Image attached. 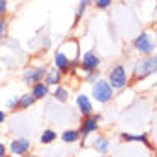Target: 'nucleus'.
<instances>
[{
    "label": "nucleus",
    "mask_w": 157,
    "mask_h": 157,
    "mask_svg": "<svg viewBox=\"0 0 157 157\" xmlns=\"http://www.w3.org/2000/svg\"><path fill=\"white\" fill-rule=\"evenodd\" d=\"M113 92H114V89L109 86V82H108V80H102V78L96 80L94 86H92V96H94V99L98 102H101V104L109 102L111 99H113Z\"/></svg>",
    "instance_id": "obj_1"
},
{
    "label": "nucleus",
    "mask_w": 157,
    "mask_h": 157,
    "mask_svg": "<svg viewBox=\"0 0 157 157\" xmlns=\"http://www.w3.org/2000/svg\"><path fill=\"white\" fill-rule=\"evenodd\" d=\"M155 67H157L155 55L145 56V58H142L140 62H137V65H135V68H133V77L138 78V80H140V78H145L147 75L155 72Z\"/></svg>",
    "instance_id": "obj_2"
},
{
    "label": "nucleus",
    "mask_w": 157,
    "mask_h": 157,
    "mask_svg": "<svg viewBox=\"0 0 157 157\" xmlns=\"http://www.w3.org/2000/svg\"><path fill=\"white\" fill-rule=\"evenodd\" d=\"M109 86L113 89H123L128 84V72L123 65H114L109 70Z\"/></svg>",
    "instance_id": "obj_3"
},
{
    "label": "nucleus",
    "mask_w": 157,
    "mask_h": 157,
    "mask_svg": "<svg viewBox=\"0 0 157 157\" xmlns=\"http://www.w3.org/2000/svg\"><path fill=\"white\" fill-rule=\"evenodd\" d=\"M133 48L142 55H150L155 51V41L154 38H150L149 33H142L133 39Z\"/></svg>",
    "instance_id": "obj_4"
},
{
    "label": "nucleus",
    "mask_w": 157,
    "mask_h": 157,
    "mask_svg": "<svg viewBox=\"0 0 157 157\" xmlns=\"http://www.w3.org/2000/svg\"><path fill=\"white\" fill-rule=\"evenodd\" d=\"M46 74V67H33V68H26L22 74V82L26 86H34L36 82H41Z\"/></svg>",
    "instance_id": "obj_5"
},
{
    "label": "nucleus",
    "mask_w": 157,
    "mask_h": 157,
    "mask_svg": "<svg viewBox=\"0 0 157 157\" xmlns=\"http://www.w3.org/2000/svg\"><path fill=\"white\" fill-rule=\"evenodd\" d=\"M99 120H101V116L99 114H89V116L84 118L82 121V128H80V138H86L89 133H94L96 130L99 128Z\"/></svg>",
    "instance_id": "obj_6"
},
{
    "label": "nucleus",
    "mask_w": 157,
    "mask_h": 157,
    "mask_svg": "<svg viewBox=\"0 0 157 157\" xmlns=\"http://www.w3.org/2000/svg\"><path fill=\"white\" fill-rule=\"evenodd\" d=\"M99 65H101V58L96 55L94 51H87V53L82 55V58H80V68H82L84 72L98 70Z\"/></svg>",
    "instance_id": "obj_7"
},
{
    "label": "nucleus",
    "mask_w": 157,
    "mask_h": 157,
    "mask_svg": "<svg viewBox=\"0 0 157 157\" xmlns=\"http://www.w3.org/2000/svg\"><path fill=\"white\" fill-rule=\"evenodd\" d=\"M29 149H31V140L26 137H19L16 138V140L10 142V147H9V150H10L14 155H26V154L29 152Z\"/></svg>",
    "instance_id": "obj_8"
},
{
    "label": "nucleus",
    "mask_w": 157,
    "mask_h": 157,
    "mask_svg": "<svg viewBox=\"0 0 157 157\" xmlns=\"http://www.w3.org/2000/svg\"><path fill=\"white\" fill-rule=\"evenodd\" d=\"M53 62H55V68H58L62 74H68V72H70V58H68V55H65L62 50H58L55 53Z\"/></svg>",
    "instance_id": "obj_9"
},
{
    "label": "nucleus",
    "mask_w": 157,
    "mask_h": 157,
    "mask_svg": "<svg viewBox=\"0 0 157 157\" xmlns=\"http://www.w3.org/2000/svg\"><path fill=\"white\" fill-rule=\"evenodd\" d=\"M62 72L58 70V68H50V70H46V74H44V84H46L48 87L50 86H60V82H62Z\"/></svg>",
    "instance_id": "obj_10"
},
{
    "label": "nucleus",
    "mask_w": 157,
    "mask_h": 157,
    "mask_svg": "<svg viewBox=\"0 0 157 157\" xmlns=\"http://www.w3.org/2000/svg\"><path fill=\"white\" fill-rule=\"evenodd\" d=\"M77 106H78V109H80V113H82L84 116H89V114H92V104H90L89 96L78 94V96H77Z\"/></svg>",
    "instance_id": "obj_11"
},
{
    "label": "nucleus",
    "mask_w": 157,
    "mask_h": 157,
    "mask_svg": "<svg viewBox=\"0 0 157 157\" xmlns=\"http://www.w3.org/2000/svg\"><path fill=\"white\" fill-rule=\"evenodd\" d=\"M48 94H50V87H48L44 82H36L34 86H33L31 96L34 99H44Z\"/></svg>",
    "instance_id": "obj_12"
},
{
    "label": "nucleus",
    "mask_w": 157,
    "mask_h": 157,
    "mask_svg": "<svg viewBox=\"0 0 157 157\" xmlns=\"http://www.w3.org/2000/svg\"><path fill=\"white\" fill-rule=\"evenodd\" d=\"M94 149L98 150V152H101V154H106L108 152V149H109V142H108V138H104V137H101V135H98V137L94 138Z\"/></svg>",
    "instance_id": "obj_13"
},
{
    "label": "nucleus",
    "mask_w": 157,
    "mask_h": 157,
    "mask_svg": "<svg viewBox=\"0 0 157 157\" xmlns=\"http://www.w3.org/2000/svg\"><path fill=\"white\" fill-rule=\"evenodd\" d=\"M121 138L126 142H142L147 147H150V142L147 138V135H132V133H121Z\"/></svg>",
    "instance_id": "obj_14"
},
{
    "label": "nucleus",
    "mask_w": 157,
    "mask_h": 157,
    "mask_svg": "<svg viewBox=\"0 0 157 157\" xmlns=\"http://www.w3.org/2000/svg\"><path fill=\"white\" fill-rule=\"evenodd\" d=\"M34 101H36V99L33 98L31 94H22V96L19 98L17 108H19V109H29V108H31L33 104H34Z\"/></svg>",
    "instance_id": "obj_15"
},
{
    "label": "nucleus",
    "mask_w": 157,
    "mask_h": 157,
    "mask_svg": "<svg viewBox=\"0 0 157 157\" xmlns=\"http://www.w3.org/2000/svg\"><path fill=\"white\" fill-rule=\"evenodd\" d=\"M78 138H80L78 130H67V132L62 135V140L65 142V144H74V142L78 140Z\"/></svg>",
    "instance_id": "obj_16"
},
{
    "label": "nucleus",
    "mask_w": 157,
    "mask_h": 157,
    "mask_svg": "<svg viewBox=\"0 0 157 157\" xmlns=\"http://www.w3.org/2000/svg\"><path fill=\"white\" fill-rule=\"evenodd\" d=\"M39 140H41V144L48 145V144H51V142L56 140V133L53 132V130H44L43 133H41V137H39Z\"/></svg>",
    "instance_id": "obj_17"
},
{
    "label": "nucleus",
    "mask_w": 157,
    "mask_h": 157,
    "mask_svg": "<svg viewBox=\"0 0 157 157\" xmlns=\"http://www.w3.org/2000/svg\"><path fill=\"white\" fill-rule=\"evenodd\" d=\"M53 98H55L56 101H62V102H65V101L68 99V90L65 89V87H62V86H56L55 92H53Z\"/></svg>",
    "instance_id": "obj_18"
},
{
    "label": "nucleus",
    "mask_w": 157,
    "mask_h": 157,
    "mask_svg": "<svg viewBox=\"0 0 157 157\" xmlns=\"http://www.w3.org/2000/svg\"><path fill=\"white\" fill-rule=\"evenodd\" d=\"M90 2H92V0H80V2H78V7H77V14H75V22H78V21L82 19L84 12H86L87 5H89Z\"/></svg>",
    "instance_id": "obj_19"
},
{
    "label": "nucleus",
    "mask_w": 157,
    "mask_h": 157,
    "mask_svg": "<svg viewBox=\"0 0 157 157\" xmlns=\"http://www.w3.org/2000/svg\"><path fill=\"white\" fill-rule=\"evenodd\" d=\"M94 2V5L98 9H101V10H106V9H109L111 5H113V0H92Z\"/></svg>",
    "instance_id": "obj_20"
},
{
    "label": "nucleus",
    "mask_w": 157,
    "mask_h": 157,
    "mask_svg": "<svg viewBox=\"0 0 157 157\" xmlns=\"http://www.w3.org/2000/svg\"><path fill=\"white\" fill-rule=\"evenodd\" d=\"M5 33H7V19H4V17H0V41L4 39Z\"/></svg>",
    "instance_id": "obj_21"
},
{
    "label": "nucleus",
    "mask_w": 157,
    "mask_h": 157,
    "mask_svg": "<svg viewBox=\"0 0 157 157\" xmlns=\"http://www.w3.org/2000/svg\"><path fill=\"white\" fill-rule=\"evenodd\" d=\"M87 82H96L99 80V70H92V72H87Z\"/></svg>",
    "instance_id": "obj_22"
},
{
    "label": "nucleus",
    "mask_w": 157,
    "mask_h": 157,
    "mask_svg": "<svg viewBox=\"0 0 157 157\" xmlns=\"http://www.w3.org/2000/svg\"><path fill=\"white\" fill-rule=\"evenodd\" d=\"M7 12V0H0V17Z\"/></svg>",
    "instance_id": "obj_23"
},
{
    "label": "nucleus",
    "mask_w": 157,
    "mask_h": 157,
    "mask_svg": "<svg viewBox=\"0 0 157 157\" xmlns=\"http://www.w3.org/2000/svg\"><path fill=\"white\" fill-rule=\"evenodd\" d=\"M17 102H19V98H12L10 101L7 102V108H9V109H12V108H17Z\"/></svg>",
    "instance_id": "obj_24"
},
{
    "label": "nucleus",
    "mask_w": 157,
    "mask_h": 157,
    "mask_svg": "<svg viewBox=\"0 0 157 157\" xmlns=\"http://www.w3.org/2000/svg\"><path fill=\"white\" fill-rule=\"evenodd\" d=\"M2 155H5V145L0 142V157H2Z\"/></svg>",
    "instance_id": "obj_25"
},
{
    "label": "nucleus",
    "mask_w": 157,
    "mask_h": 157,
    "mask_svg": "<svg viewBox=\"0 0 157 157\" xmlns=\"http://www.w3.org/2000/svg\"><path fill=\"white\" fill-rule=\"evenodd\" d=\"M4 121H5V113L4 111H0V125H2Z\"/></svg>",
    "instance_id": "obj_26"
},
{
    "label": "nucleus",
    "mask_w": 157,
    "mask_h": 157,
    "mask_svg": "<svg viewBox=\"0 0 157 157\" xmlns=\"http://www.w3.org/2000/svg\"><path fill=\"white\" fill-rule=\"evenodd\" d=\"M28 157H36V155H28Z\"/></svg>",
    "instance_id": "obj_27"
},
{
    "label": "nucleus",
    "mask_w": 157,
    "mask_h": 157,
    "mask_svg": "<svg viewBox=\"0 0 157 157\" xmlns=\"http://www.w3.org/2000/svg\"><path fill=\"white\" fill-rule=\"evenodd\" d=\"M2 157H9V155H2Z\"/></svg>",
    "instance_id": "obj_28"
}]
</instances>
